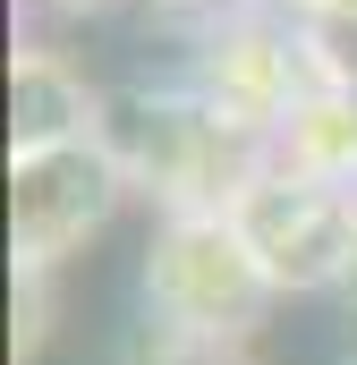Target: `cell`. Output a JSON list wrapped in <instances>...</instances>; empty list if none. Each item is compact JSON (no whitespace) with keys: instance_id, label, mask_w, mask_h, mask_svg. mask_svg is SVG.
I'll return each mask as SVG.
<instances>
[{"instance_id":"obj_2","label":"cell","mask_w":357,"mask_h":365,"mask_svg":"<svg viewBox=\"0 0 357 365\" xmlns=\"http://www.w3.org/2000/svg\"><path fill=\"white\" fill-rule=\"evenodd\" d=\"M94 204H102V162L60 145V153H34V162L17 170L9 221H17V238H69Z\"/></svg>"},{"instance_id":"obj_3","label":"cell","mask_w":357,"mask_h":365,"mask_svg":"<svg viewBox=\"0 0 357 365\" xmlns=\"http://www.w3.org/2000/svg\"><path fill=\"white\" fill-rule=\"evenodd\" d=\"M9 128H17V145L26 153H43V145H60L69 136V119H77V93L60 86L51 68H17V86H9Z\"/></svg>"},{"instance_id":"obj_1","label":"cell","mask_w":357,"mask_h":365,"mask_svg":"<svg viewBox=\"0 0 357 365\" xmlns=\"http://www.w3.org/2000/svg\"><path fill=\"white\" fill-rule=\"evenodd\" d=\"M247 247L264 255V272L281 280H323V272H349L357 238L349 221H341V204L332 195H315V187H272V195H256V212H247Z\"/></svg>"},{"instance_id":"obj_4","label":"cell","mask_w":357,"mask_h":365,"mask_svg":"<svg viewBox=\"0 0 357 365\" xmlns=\"http://www.w3.org/2000/svg\"><path fill=\"white\" fill-rule=\"evenodd\" d=\"M349 297H357V255H349Z\"/></svg>"}]
</instances>
